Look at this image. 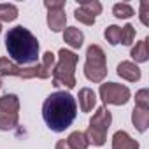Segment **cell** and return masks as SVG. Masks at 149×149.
I'll list each match as a JSON object with an SVG mask.
<instances>
[{"label": "cell", "mask_w": 149, "mask_h": 149, "mask_svg": "<svg viewBox=\"0 0 149 149\" xmlns=\"http://www.w3.org/2000/svg\"><path fill=\"white\" fill-rule=\"evenodd\" d=\"M112 14H114L118 19H128V18H132V16L135 14V11H133V7H132L130 4H126V2H118V4H114V7H112Z\"/></svg>", "instance_id": "obj_20"}, {"label": "cell", "mask_w": 149, "mask_h": 149, "mask_svg": "<svg viewBox=\"0 0 149 149\" xmlns=\"http://www.w3.org/2000/svg\"><path fill=\"white\" fill-rule=\"evenodd\" d=\"M19 123V114H6L0 112V132L14 130Z\"/></svg>", "instance_id": "obj_19"}, {"label": "cell", "mask_w": 149, "mask_h": 149, "mask_svg": "<svg viewBox=\"0 0 149 149\" xmlns=\"http://www.w3.org/2000/svg\"><path fill=\"white\" fill-rule=\"evenodd\" d=\"M147 46H149V37L139 40V42L132 47L130 56H132V60H133L135 65H137V63H146V61L149 60V47H147Z\"/></svg>", "instance_id": "obj_13"}, {"label": "cell", "mask_w": 149, "mask_h": 149, "mask_svg": "<svg viewBox=\"0 0 149 149\" xmlns=\"http://www.w3.org/2000/svg\"><path fill=\"white\" fill-rule=\"evenodd\" d=\"M42 118L51 132H65L77 118V102L68 91H54L42 104Z\"/></svg>", "instance_id": "obj_1"}, {"label": "cell", "mask_w": 149, "mask_h": 149, "mask_svg": "<svg viewBox=\"0 0 149 149\" xmlns=\"http://www.w3.org/2000/svg\"><path fill=\"white\" fill-rule=\"evenodd\" d=\"M140 144L130 137L128 132L125 130H118L112 135V149H139Z\"/></svg>", "instance_id": "obj_11"}, {"label": "cell", "mask_w": 149, "mask_h": 149, "mask_svg": "<svg viewBox=\"0 0 149 149\" xmlns=\"http://www.w3.org/2000/svg\"><path fill=\"white\" fill-rule=\"evenodd\" d=\"M74 18H76L79 23L86 25V26H93V25H95V21H97V18L90 16V14H88L86 11H83L81 7H77L76 11H74Z\"/></svg>", "instance_id": "obj_25"}, {"label": "cell", "mask_w": 149, "mask_h": 149, "mask_svg": "<svg viewBox=\"0 0 149 149\" xmlns=\"http://www.w3.org/2000/svg\"><path fill=\"white\" fill-rule=\"evenodd\" d=\"M21 77V79H33L37 77V63L32 67H21L9 60L7 56L0 58V77Z\"/></svg>", "instance_id": "obj_6"}, {"label": "cell", "mask_w": 149, "mask_h": 149, "mask_svg": "<svg viewBox=\"0 0 149 149\" xmlns=\"http://www.w3.org/2000/svg\"><path fill=\"white\" fill-rule=\"evenodd\" d=\"M111 125H112V114H111V111L105 107V105H102V107H98L97 109V112L91 116V119H90V126H93V128H97V130H102V132H109V128H111Z\"/></svg>", "instance_id": "obj_7"}, {"label": "cell", "mask_w": 149, "mask_h": 149, "mask_svg": "<svg viewBox=\"0 0 149 149\" xmlns=\"http://www.w3.org/2000/svg\"><path fill=\"white\" fill-rule=\"evenodd\" d=\"M98 95L104 102V105H126L132 98V91L128 86L119 84V83H104L100 84Z\"/></svg>", "instance_id": "obj_5"}, {"label": "cell", "mask_w": 149, "mask_h": 149, "mask_svg": "<svg viewBox=\"0 0 149 149\" xmlns=\"http://www.w3.org/2000/svg\"><path fill=\"white\" fill-rule=\"evenodd\" d=\"M116 70H118V76L128 83H137L142 77V72H140L139 65H135L133 61H121Z\"/></svg>", "instance_id": "obj_8"}, {"label": "cell", "mask_w": 149, "mask_h": 149, "mask_svg": "<svg viewBox=\"0 0 149 149\" xmlns=\"http://www.w3.org/2000/svg\"><path fill=\"white\" fill-rule=\"evenodd\" d=\"M47 26L51 32L58 33V32H63L65 30V25H67V14H65V9H51L47 11Z\"/></svg>", "instance_id": "obj_10"}, {"label": "cell", "mask_w": 149, "mask_h": 149, "mask_svg": "<svg viewBox=\"0 0 149 149\" xmlns=\"http://www.w3.org/2000/svg\"><path fill=\"white\" fill-rule=\"evenodd\" d=\"M0 88H2V77H0Z\"/></svg>", "instance_id": "obj_29"}, {"label": "cell", "mask_w": 149, "mask_h": 149, "mask_svg": "<svg viewBox=\"0 0 149 149\" xmlns=\"http://www.w3.org/2000/svg\"><path fill=\"white\" fill-rule=\"evenodd\" d=\"M135 35H137V30L133 25L126 23L125 26H121V44L125 46H132L133 40H135Z\"/></svg>", "instance_id": "obj_23"}, {"label": "cell", "mask_w": 149, "mask_h": 149, "mask_svg": "<svg viewBox=\"0 0 149 149\" xmlns=\"http://www.w3.org/2000/svg\"><path fill=\"white\" fill-rule=\"evenodd\" d=\"M0 33H2V23H0Z\"/></svg>", "instance_id": "obj_30"}, {"label": "cell", "mask_w": 149, "mask_h": 149, "mask_svg": "<svg viewBox=\"0 0 149 149\" xmlns=\"http://www.w3.org/2000/svg\"><path fill=\"white\" fill-rule=\"evenodd\" d=\"M6 49L9 53V60H13L21 67H32L39 63V51H40L39 40L23 25H18L7 32Z\"/></svg>", "instance_id": "obj_2"}, {"label": "cell", "mask_w": 149, "mask_h": 149, "mask_svg": "<svg viewBox=\"0 0 149 149\" xmlns=\"http://www.w3.org/2000/svg\"><path fill=\"white\" fill-rule=\"evenodd\" d=\"M56 65V54L51 51H46L40 58V61L37 63V77L39 79H47L51 77L53 68Z\"/></svg>", "instance_id": "obj_9"}, {"label": "cell", "mask_w": 149, "mask_h": 149, "mask_svg": "<svg viewBox=\"0 0 149 149\" xmlns=\"http://www.w3.org/2000/svg\"><path fill=\"white\" fill-rule=\"evenodd\" d=\"M132 123H133L137 132L144 133L149 128V111L140 109V107H133V111H132Z\"/></svg>", "instance_id": "obj_16"}, {"label": "cell", "mask_w": 149, "mask_h": 149, "mask_svg": "<svg viewBox=\"0 0 149 149\" xmlns=\"http://www.w3.org/2000/svg\"><path fill=\"white\" fill-rule=\"evenodd\" d=\"M18 14V7L14 4H0V23H13Z\"/></svg>", "instance_id": "obj_18"}, {"label": "cell", "mask_w": 149, "mask_h": 149, "mask_svg": "<svg viewBox=\"0 0 149 149\" xmlns=\"http://www.w3.org/2000/svg\"><path fill=\"white\" fill-rule=\"evenodd\" d=\"M63 40L72 49H81L83 44H84V33L77 26H67L63 30Z\"/></svg>", "instance_id": "obj_12"}, {"label": "cell", "mask_w": 149, "mask_h": 149, "mask_svg": "<svg viewBox=\"0 0 149 149\" xmlns=\"http://www.w3.org/2000/svg\"><path fill=\"white\" fill-rule=\"evenodd\" d=\"M104 37H105V40H107L111 46H118V44H121V26H118V25H111V26H107L105 32H104Z\"/></svg>", "instance_id": "obj_22"}, {"label": "cell", "mask_w": 149, "mask_h": 149, "mask_svg": "<svg viewBox=\"0 0 149 149\" xmlns=\"http://www.w3.org/2000/svg\"><path fill=\"white\" fill-rule=\"evenodd\" d=\"M139 18H140V23L144 26H149V2H140V11H139Z\"/></svg>", "instance_id": "obj_26"}, {"label": "cell", "mask_w": 149, "mask_h": 149, "mask_svg": "<svg viewBox=\"0 0 149 149\" xmlns=\"http://www.w3.org/2000/svg\"><path fill=\"white\" fill-rule=\"evenodd\" d=\"M0 112L19 114V97L14 93H6L0 97Z\"/></svg>", "instance_id": "obj_15"}, {"label": "cell", "mask_w": 149, "mask_h": 149, "mask_svg": "<svg viewBox=\"0 0 149 149\" xmlns=\"http://www.w3.org/2000/svg\"><path fill=\"white\" fill-rule=\"evenodd\" d=\"M65 140L68 142V146H70L72 149H88V147H90V144H88V139H86L84 132H81V130L72 132V133H70V135H68Z\"/></svg>", "instance_id": "obj_17"}, {"label": "cell", "mask_w": 149, "mask_h": 149, "mask_svg": "<svg viewBox=\"0 0 149 149\" xmlns=\"http://www.w3.org/2000/svg\"><path fill=\"white\" fill-rule=\"evenodd\" d=\"M54 149H72V147L68 146V142H67L65 139H61V140H58V142H56Z\"/></svg>", "instance_id": "obj_28"}, {"label": "cell", "mask_w": 149, "mask_h": 149, "mask_svg": "<svg viewBox=\"0 0 149 149\" xmlns=\"http://www.w3.org/2000/svg\"><path fill=\"white\" fill-rule=\"evenodd\" d=\"M77 98H79V107L83 112H91L97 105V93L91 88H81Z\"/></svg>", "instance_id": "obj_14"}, {"label": "cell", "mask_w": 149, "mask_h": 149, "mask_svg": "<svg viewBox=\"0 0 149 149\" xmlns=\"http://www.w3.org/2000/svg\"><path fill=\"white\" fill-rule=\"evenodd\" d=\"M135 107L149 111V90L147 88H142L135 93Z\"/></svg>", "instance_id": "obj_24"}, {"label": "cell", "mask_w": 149, "mask_h": 149, "mask_svg": "<svg viewBox=\"0 0 149 149\" xmlns=\"http://www.w3.org/2000/svg\"><path fill=\"white\" fill-rule=\"evenodd\" d=\"M79 7L83 11H86L93 18H97L98 14H102V9H104L98 0H79Z\"/></svg>", "instance_id": "obj_21"}, {"label": "cell", "mask_w": 149, "mask_h": 149, "mask_svg": "<svg viewBox=\"0 0 149 149\" xmlns=\"http://www.w3.org/2000/svg\"><path fill=\"white\" fill-rule=\"evenodd\" d=\"M84 77L90 83H104L107 77V60L105 53L98 44H91L86 49V61H84Z\"/></svg>", "instance_id": "obj_4"}, {"label": "cell", "mask_w": 149, "mask_h": 149, "mask_svg": "<svg viewBox=\"0 0 149 149\" xmlns=\"http://www.w3.org/2000/svg\"><path fill=\"white\" fill-rule=\"evenodd\" d=\"M77 61H79V56L70 51V49H65L61 47L58 51V61L53 68V86L54 88H67V90H72L76 86V67H77Z\"/></svg>", "instance_id": "obj_3"}, {"label": "cell", "mask_w": 149, "mask_h": 149, "mask_svg": "<svg viewBox=\"0 0 149 149\" xmlns=\"http://www.w3.org/2000/svg\"><path fill=\"white\" fill-rule=\"evenodd\" d=\"M44 7L47 11H51V9H65V0H44Z\"/></svg>", "instance_id": "obj_27"}]
</instances>
